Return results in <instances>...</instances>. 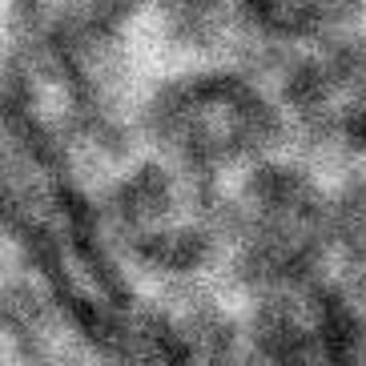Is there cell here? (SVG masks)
<instances>
[{
  "label": "cell",
  "mask_w": 366,
  "mask_h": 366,
  "mask_svg": "<svg viewBox=\"0 0 366 366\" xmlns=\"http://www.w3.org/2000/svg\"><path fill=\"white\" fill-rule=\"evenodd\" d=\"M137 129L149 153L214 185L278 157L290 141L278 89L237 65H202L165 76L141 101Z\"/></svg>",
  "instance_id": "cell-1"
},
{
  "label": "cell",
  "mask_w": 366,
  "mask_h": 366,
  "mask_svg": "<svg viewBox=\"0 0 366 366\" xmlns=\"http://www.w3.org/2000/svg\"><path fill=\"white\" fill-rule=\"evenodd\" d=\"M97 234L141 274L189 286L222 269V185L149 153L109 182Z\"/></svg>",
  "instance_id": "cell-2"
},
{
  "label": "cell",
  "mask_w": 366,
  "mask_h": 366,
  "mask_svg": "<svg viewBox=\"0 0 366 366\" xmlns=\"http://www.w3.org/2000/svg\"><path fill=\"white\" fill-rule=\"evenodd\" d=\"M334 242V194L306 165L278 153L222 185V274L242 294L326 269Z\"/></svg>",
  "instance_id": "cell-3"
},
{
  "label": "cell",
  "mask_w": 366,
  "mask_h": 366,
  "mask_svg": "<svg viewBox=\"0 0 366 366\" xmlns=\"http://www.w3.org/2000/svg\"><path fill=\"white\" fill-rule=\"evenodd\" d=\"M242 318V350L262 362H350L366 358L362 322L355 302L338 278L302 274L290 282H269L246 290Z\"/></svg>",
  "instance_id": "cell-4"
},
{
  "label": "cell",
  "mask_w": 366,
  "mask_h": 366,
  "mask_svg": "<svg viewBox=\"0 0 366 366\" xmlns=\"http://www.w3.org/2000/svg\"><path fill=\"white\" fill-rule=\"evenodd\" d=\"M278 101L290 137L318 157H366V36L362 29L282 56Z\"/></svg>",
  "instance_id": "cell-5"
},
{
  "label": "cell",
  "mask_w": 366,
  "mask_h": 366,
  "mask_svg": "<svg viewBox=\"0 0 366 366\" xmlns=\"http://www.w3.org/2000/svg\"><path fill=\"white\" fill-rule=\"evenodd\" d=\"M226 16L249 44L290 56L355 33L366 16V0H229Z\"/></svg>",
  "instance_id": "cell-6"
},
{
  "label": "cell",
  "mask_w": 366,
  "mask_h": 366,
  "mask_svg": "<svg viewBox=\"0 0 366 366\" xmlns=\"http://www.w3.org/2000/svg\"><path fill=\"white\" fill-rule=\"evenodd\" d=\"M153 16H162L173 33H197L214 21L217 12H226L229 0H137Z\"/></svg>",
  "instance_id": "cell-7"
}]
</instances>
